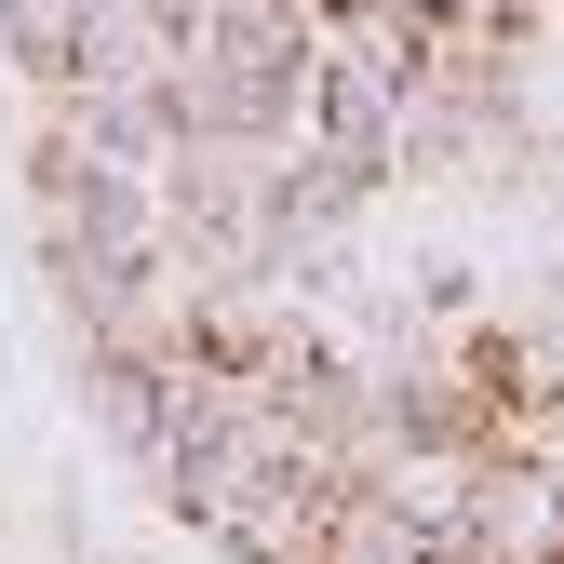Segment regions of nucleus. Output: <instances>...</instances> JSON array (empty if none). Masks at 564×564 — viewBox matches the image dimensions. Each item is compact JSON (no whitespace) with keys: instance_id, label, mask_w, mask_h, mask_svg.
Listing matches in <instances>:
<instances>
[{"instance_id":"f03ea898","label":"nucleus","mask_w":564,"mask_h":564,"mask_svg":"<svg viewBox=\"0 0 564 564\" xmlns=\"http://www.w3.org/2000/svg\"><path fill=\"white\" fill-rule=\"evenodd\" d=\"M310 564H444V538L403 524L377 484H336V511H323V551H310Z\"/></svg>"},{"instance_id":"f257e3e1","label":"nucleus","mask_w":564,"mask_h":564,"mask_svg":"<svg viewBox=\"0 0 564 564\" xmlns=\"http://www.w3.org/2000/svg\"><path fill=\"white\" fill-rule=\"evenodd\" d=\"M323 511H336L323 470H269V484H242V498L216 511V551L229 564H310L323 551Z\"/></svg>"},{"instance_id":"7ed1b4c3","label":"nucleus","mask_w":564,"mask_h":564,"mask_svg":"<svg viewBox=\"0 0 564 564\" xmlns=\"http://www.w3.org/2000/svg\"><path fill=\"white\" fill-rule=\"evenodd\" d=\"M551 470H564V444H551Z\"/></svg>"}]
</instances>
